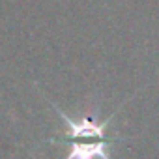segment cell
<instances>
[{"mask_svg": "<svg viewBox=\"0 0 159 159\" xmlns=\"http://www.w3.org/2000/svg\"><path fill=\"white\" fill-rule=\"evenodd\" d=\"M52 109L56 111V114L66 122V125L69 127V139L73 140V139H105V129L111 125V120H112V116L111 118H107V120H103V122H98V116H99V112H96L94 116H86V118H83V120H73V118H69L66 112H62L56 105H52Z\"/></svg>", "mask_w": 159, "mask_h": 159, "instance_id": "cell-1", "label": "cell"}]
</instances>
